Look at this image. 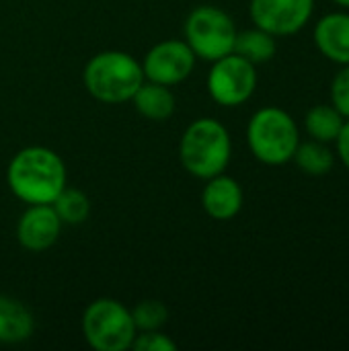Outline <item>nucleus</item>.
Returning <instances> with one entry per match:
<instances>
[{
	"instance_id": "1",
	"label": "nucleus",
	"mask_w": 349,
	"mask_h": 351,
	"mask_svg": "<svg viewBox=\"0 0 349 351\" xmlns=\"http://www.w3.org/2000/svg\"><path fill=\"white\" fill-rule=\"evenodd\" d=\"M6 183L12 195L29 206L51 204L68 185L66 162L51 148L27 146L10 158Z\"/></svg>"
},
{
	"instance_id": "2",
	"label": "nucleus",
	"mask_w": 349,
	"mask_h": 351,
	"mask_svg": "<svg viewBox=\"0 0 349 351\" xmlns=\"http://www.w3.org/2000/svg\"><path fill=\"white\" fill-rule=\"evenodd\" d=\"M179 158L189 175L204 181L224 173L232 158V140L226 125L214 117L193 119L181 136Z\"/></svg>"
},
{
	"instance_id": "3",
	"label": "nucleus",
	"mask_w": 349,
	"mask_h": 351,
	"mask_svg": "<svg viewBox=\"0 0 349 351\" xmlns=\"http://www.w3.org/2000/svg\"><path fill=\"white\" fill-rule=\"evenodd\" d=\"M82 80L91 97L107 105H117L132 101L134 93L144 82V72L142 64L128 51L107 49L86 62Z\"/></svg>"
},
{
	"instance_id": "4",
	"label": "nucleus",
	"mask_w": 349,
	"mask_h": 351,
	"mask_svg": "<svg viewBox=\"0 0 349 351\" xmlns=\"http://www.w3.org/2000/svg\"><path fill=\"white\" fill-rule=\"evenodd\" d=\"M247 144L261 165L282 167L292 162L300 144V130L286 109L267 105L251 115L247 123Z\"/></svg>"
},
{
	"instance_id": "5",
	"label": "nucleus",
	"mask_w": 349,
	"mask_h": 351,
	"mask_svg": "<svg viewBox=\"0 0 349 351\" xmlns=\"http://www.w3.org/2000/svg\"><path fill=\"white\" fill-rule=\"evenodd\" d=\"M136 333L130 308L115 298H97L84 308L82 335L93 350H132Z\"/></svg>"
},
{
	"instance_id": "6",
	"label": "nucleus",
	"mask_w": 349,
	"mask_h": 351,
	"mask_svg": "<svg viewBox=\"0 0 349 351\" xmlns=\"http://www.w3.org/2000/svg\"><path fill=\"white\" fill-rule=\"evenodd\" d=\"M183 33L195 58L214 62L234 51L239 29L226 10L212 4H202L187 14Z\"/></svg>"
},
{
	"instance_id": "7",
	"label": "nucleus",
	"mask_w": 349,
	"mask_h": 351,
	"mask_svg": "<svg viewBox=\"0 0 349 351\" xmlns=\"http://www.w3.org/2000/svg\"><path fill=\"white\" fill-rule=\"evenodd\" d=\"M257 80V66L232 51L212 62L206 88L214 103L222 107H239L253 97Z\"/></svg>"
},
{
	"instance_id": "8",
	"label": "nucleus",
	"mask_w": 349,
	"mask_h": 351,
	"mask_svg": "<svg viewBox=\"0 0 349 351\" xmlns=\"http://www.w3.org/2000/svg\"><path fill=\"white\" fill-rule=\"evenodd\" d=\"M195 62L197 58L185 39H165L152 45L140 64L144 80L175 86L191 76Z\"/></svg>"
},
{
	"instance_id": "9",
	"label": "nucleus",
	"mask_w": 349,
	"mask_h": 351,
	"mask_svg": "<svg viewBox=\"0 0 349 351\" xmlns=\"http://www.w3.org/2000/svg\"><path fill=\"white\" fill-rule=\"evenodd\" d=\"M315 0H249V14L255 27L274 37L300 33L313 19Z\"/></svg>"
},
{
	"instance_id": "10",
	"label": "nucleus",
	"mask_w": 349,
	"mask_h": 351,
	"mask_svg": "<svg viewBox=\"0 0 349 351\" xmlns=\"http://www.w3.org/2000/svg\"><path fill=\"white\" fill-rule=\"evenodd\" d=\"M62 226L51 204H31L16 222V241L31 253H43L56 245Z\"/></svg>"
},
{
	"instance_id": "11",
	"label": "nucleus",
	"mask_w": 349,
	"mask_h": 351,
	"mask_svg": "<svg viewBox=\"0 0 349 351\" xmlns=\"http://www.w3.org/2000/svg\"><path fill=\"white\" fill-rule=\"evenodd\" d=\"M315 47L323 58L337 66L349 64V10L323 14L313 29Z\"/></svg>"
},
{
	"instance_id": "12",
	"label": "nucleus",
	"mask_w": 349,
	"mask_h": 351,
	"mask_svg": "<svg viewBox=\"0 0 349 351\" xmlns=\"http://www.w3.org/2000/svg\"><path fill=\"white\" fill-rule=\"evenodd\" d=\"M245 204L243 187L237 179L220 173L216 177L206 179V187L202 189V208L212 220H232L239 216Z\"/></svg>"
},
{
	"instance_id": "13",
	"label": "nucleus",
	"mask_w": 349,
	"mask_h": 351,
	"mask_svg": "<svg viewBox=\"0 0 349 351\" xmlns=\"http://www.w3.org/2000/svg\"><path fill=\"white\" fill-rule=\"evenodd\" d=\"M136 111L150 121H167L175 113V95L171 86L144 80L132 97Z\"/></svg>"
},
{
	"instance_id": "14",
	"label": "nucleus",
	"mask_w": 349,
	"mask_h": 351,
	"mask_svg": "<svg viewBox=\"0 0 349 351\" xmlns=\"http://www.w3.org/2000/svg\"><path fill=\"white\" fill-rule=\"evenodd\" d=\"M35 331L31 311L10 296H0V343H23Z\"/></svg>"
},
{
	"instance_id": "15",
	"label": "nucleus",
	"mask_w": 349,
	"mask_h": 351,
	"mask_svg": "<svg viewBox=\"0 0 349 351\" xmlns=\"http://www.w3.org/2000/svg\"><path fill=\"white\" fill-rule=\"evenodd\" d=\"M344 121H346L344 115L331 103H321V105H313L306 111L304 130L311 136V140L331 144L339 136Z\"/></svg>"
},
{
	"instance_id": "16",
	"label": "nucleus",
	"mask_w": 349,
	"mask_h": 351,
	"mask_svg": "<svg viewBox=\"0 0 349 351\" xmlns=\"http://www.w3.org/2000/svg\"><path fill=\"white\" fill-rule=\"evenodd\" d=\"M278 37H274L272 33L253 27L247 31H239L237 33V41H234V53L243 56L245 60H249L251 64L259 66L265 64L269 60H274L276 51H278Z\"/></svg>"
},
{
	"instance_id": "17",
	"label": "nucleus",
	"mask_w": 349,
	"mask_h": 351,
	"mask_svg": "<svg viewBox=\"0 0 349 351\" xmlns=\"http://www.w3.org/2000/svg\"><path fill=\"white\" fill-rule=\"evenodd\" d=\"M296 167L304 173V175H311V177H323V175H329L335 167V152L329 148V144L325 142H317V140H306L298 144L296 152H294V158Z\"/></svg>"
},
{
	"instance_id": "18",
	"label": "nucleus",
	"mask_w": 349,
	"mask_h": 351,
	"mask_svg": "<svg viewBox=\"0 0 349 351\" xmlns=\"http://www.w3.org/2000/svg\"><path fill=\"white\" fill-rule=\"evenodd\" d=\"M56 214L60 216L62 224H68V226H78L82 224L88 214H91V202L86 197L84 191L76 189V187H64L58 197L51 202Z\"/></svg>"
},
{
	"instance_id": "19",
	"label": "nucleus",
	"mask_w": 349,
	"mask_h": 351,
	"mask_svg": "<svg viewBox=\"0 0 349 351\" xmlns=\"http://www.w3.org/2000/svg\"><path fill=\"white\" fill-rule=\"evenodd\" d=\"M130 313L138 333L163 329L169 321V308L160 300H140Z\"/></svg>"
},
{
	"instance_id": "20",
	"label": "nucleus",
	"mask_w": 349,
	"mask_h": 351,
	"mask_svg": "<svg viewBox=\"0 0 349 351\" xmlns=\"http://www.w3.org/2000/svg\"><path fill=\"white\" fill-rule=\"evenodd\" d=\"M329 103L344 115V119H349V64L341 66L333 76L329 86Z\"/></svg>"
},
{
	"instance_id": "21",
	"label": "nucleus",
	"mask_w": 349,
	"mask_h": 351,
	"mask_svg": "<svg viewBox=\"0 0 349 351\" xmlns=\"http://www.w3.org/2000/svg\"><path fill=\"white\" fill-rule=\"evenodd\" d=\"M132 350L136 351H175L177 350V343L165 335L160 329L156 331H140L136 333L134 337V343H132Z\"/></svg>"
},
{
	"instance_id": "22",
	"label": "nucleus",
	"mask_w": 349,
	"mask_h": 351,
	"mask_svg": "<svg viewBox=\"0 0 349 351\" xmlns=\"http://www.w3.org/2000/svg\"><path fill=\"white\" fill-rule=\"evenodd\" d=\"M335 156L339 158V162L349 171V119L344 121L341 132L335 138Z\"/></svg>"
},
{
	"instance_id": "23",
	"label": "nucleus",
	"mask_w": 349,
	"mask_h": 351,
	"mask_svg": "<svg viewBox=\"0 0 349 351\" xmlns=\"http://www.w3.org/2000/svg\"><path fill=\"white\" fill-rule=\"evenodd\" d=\"M339 8H344V10H349V0H333Z\"/></svg>"
}]
</instances>
